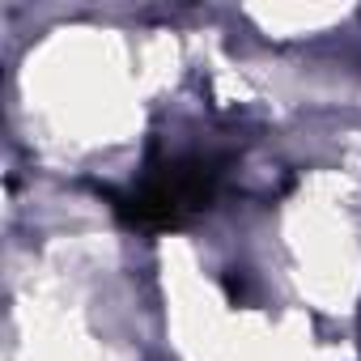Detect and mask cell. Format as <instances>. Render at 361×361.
<instances>
[{"label": "cell", "instance_id": "6da1fadb", "mask_svg": "<svg viewBox=\"0 0 361 361\" xmlns=\"http://www.w3.org/2000/svg\"><path fill=\"white\" fill-rule=\"evenodd\" d=\"M226 161L213 153H183L166 157L145 170V178L119 196V213L136 230H174L188 226L192 217L209 213L217 192H221V170Z\"/></svg>", "mask_w": 361, "mask_h": 361}]
</instances>
